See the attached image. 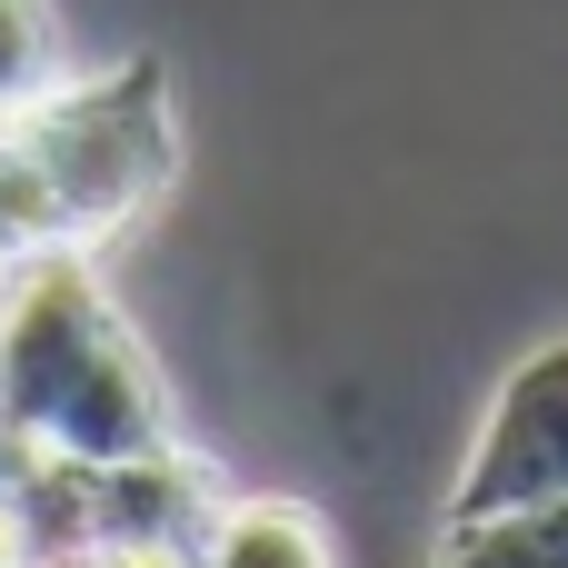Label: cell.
<instances>
[{"mask_svg": "<svg viewBox=\"0 0 568 568\" xmlns=\"http://www.w3.org/2000/svg\"><path fill=\"white\" fill-rule=\"evenodd\" d=\"M170 389L120 320L100 250H40L20 260L0 300V449L30 459H140L170 449Z\"/></svg>", "mask_w": 568, "mask_h": 568, "instance_id": "6da1fadb", "label": "cell"}, {"mask_svg": "<svg viewBox=\"0 0 568 568\" xmlns=\"http://www.w3.org/2000/svg\"><path fill=\"white\" fill-rule=\"evenodd\" d=\"M10 150L40 170L60 240L100 250L180 180V90L150 50H130L110 70H60L10 120Z\"/></svg>", "mask_w": 568, "mask_h": 568, "instance_id": "7a4b0ae2", "label": "cell"}, {"mask_svg": "<svg viewBox=\"0 0 568 568\" xmlns=\"http://www.w3.org/2000/svg\"><path fill=\"white\" fill-rule=\"evenodd\" d=\"M539 499H568V329L499 379V399L449 479V519H499V509H539Z\"/></svg>", "mask_w": 568, "mask_h": 568, "instance_id": "3957f363", "label": "cell"}, {"mask_svg": "<svg viewBox=\"0 0 568 568\" xmlns=\"http://www.w3.org/2000/svg\"><path fill=\"white\" fill-rule=\"evenodd\" d=\"M190 568H339L329 529L300 499H210V519L190 529Z\"/></svg>", "mask_w": 568, "mask_h": 568, "instance_id": "277c9868", "label": "cell"}, {"mask_svg": "<svg viewBox=\"0 0 568 568\" xmlns=\"http://www.w3.org/2000/svg\"><path fill=\"white\" fill-rule=\"evenodd\" d=\"M429 568H568V499L499 509V519H439Z\"/></svg>", "mask_w": 568, "mask_h": 568, "instance_id": "5b68a950", "label": "cell"}, {"mask_svg": "<svg viewBox=\"0 0 568 568\" xmlns=\"http://www.w3.org/2000/svg\"><path fill=\"white\" fill-rule=\"evenodd\" d=\"M40 80H60V20H50V0H0V140Z\"/></svg>", "mask_w": 568, "mask_h": 568, "instance_id": "8992f818", "label": "cell"}, {"mask_svg": "<svg viewBox=\"0 0 568 568\" xmlns=\"http://www.w3.org/2000/svg\"><path fill=\"white\" fill-rule=\"evenodd\" d=\"M40 568H190V549H170V539H90V549H60Z\"/></svg>", "mask_w": 568, "mask_h": 568, "instance_id": "52a82bcc", "label": "cell"}, {"mask_svg": "<svg viewBox=\"0 0 568 568\" xmlns=\"http://www.w3.org/2000/svg\"><path fill=\"white\" fill-rule=\"evenodd\" d=\"M10 280H20V250H10V240H0V300H10Z\"/></svg>", "mask_w": 568, "mask_h": 568, "instance_id": "ba28073f", "label": "cell"}]
</instances>
